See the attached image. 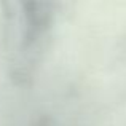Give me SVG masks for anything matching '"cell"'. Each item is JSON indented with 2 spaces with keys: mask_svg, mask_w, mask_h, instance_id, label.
Masks as SVG:
<instances>
[{
  "mask_svg": "<svg viewBox=\"0 0 126 126\" xmlns=\"http://www.w3.org/2000/svg\"><path fill=\"white\" fill-rule=\"evenodd\" d=\"M56 13V0H0L3 48L24 59L26 74H32L31 65L48 46Z\"/></svg>",
  "mask_w": 126,
  "mask_h": 126,
  "instance_id": "cell-1",
  "label": "cell"
},
{
  "mask_svg": "<svg viewBox=\"0 0 126 126\" xmlns=\"http://www.w3.org/2000/svg\"><path fill=\"white\" fill-rule=\"evenodd\" d=\"M35 126H49V123H46L45 120H40V121H38V123L35 125Z\"/></svg>",
  "mask_w": 126,
  "mask_h": 126,
  "instance_id": "cell-2",
  "label": "cell"
}]
</instances>
